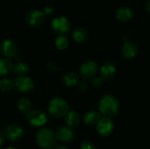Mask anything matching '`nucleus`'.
Masks as SVG:
<instances>
[{
	"mask_svg": "<svg viewBox=\"0 0 150 149\" xmlns=\"http://www.w3.org/2000/svg\"><path fill=\"white\" fill-rule=\"evenodd\" d=\"M119 107V102L115 96L110 94L105 95L98 104L99 113L104 118H111L118 112Z\"/></svg>",
	"mask_w": 150,
	"mask_h": 149,
	"instance_id": "1",
	"label": "nucleus"
},
{
	"mask_svg": "<svg viewBox=\"0 0 150 149\" xmlns=\"http://www.w3.org/2000/svg\"><path fill=\"white\" fill-rule=\"evenodd\" d=\"M38 145L45 149H53L57 145V138L52 130L47 128L40 129L35 136Z\"/></svg>",
	"mask_w": 150,
	"mask_h": 149,
	"instance_id": "2",
	"label": "nucleus"
},
{
	"mask_svg": "<svg viewBox=\"0 0 150 149\" xmlns=\"http://www.w3.org/2000/svg\"><path fill=\"white\" fill-rule=\"evenodd\" d=\"M68 105L64 99L61 97H55L48 103V111L51 116L61 118L68 112Z\"/></svg>",
	"mask_w": 150,
	"mask_h": 149,
	"instance_id": "3",
	"label": "nucleus"
},
{
	"mask_svg": "<svg viewBox=\"0 0 150 149\" xmlns=\"http://www.w3.org/2000/svg\"><path fill=\"white\" fill-rule=\"evenodd\" d=\"M51 30L59 36H64L70 32L71 23L66 17L56 18L51 23Z\"/></svg>",
	"mask_w": 150,
	"mask_h": 149,
	"instance_id": "4",
	"label": "nucleus"
},
{
	"mask_svg": "<svg viewBox=\"0 0 150 149\" xmlns=\"http://www.w3.org/2000/svg\"><path fill=\"white\" fill-rule=\"evenodd\" d=\"M14 87L22 93H29L34 89V83L28 76L18 75L13 80Z\"/></svg>",
	"mask_w": 150,
	"mask_h": 149,
	"instance_id": "5",
	"label": "nucleus"
},
{
	"mask_svg": "<svg viewBox=\"0 0 150 149\" xmlns=\"http://www.w3.org/2000/svg\"><path fill=\"white\" fill-rule=\"evenodd\" d=\"M26 120L30 125L33 127H42L46 124L47 118L46 115L42 111L39 110H30L26 114Z\"/></svg>",
	"mask_w": 150,
	"mask_h": 149,
	"instance_id": "6",
	"label": "nucleus"
},
{
	"mask_svg": "<svg viewBox=\"0 0 150 149\" xmlns=\"http://www.w3.org/2000/svg\"><path fill=\"white\" fill-rule=\"evenodd\" d=\"M45 15L43 12L38 10H31L28 12L25 16V20L29 26L37 27L40 26L45 22Z\"/></svg>",
	"mask_w": 150,
	"mask_h": 149,
	"instance_id": "7",
	"label": "nucleus"
},
{
	"mask_svg": "<svg viewBox=\"0 0 150 149\" xmlns=\"http://www.w3.org/2000/svg\"><path fill=\"white\" fill-rule=\"evenodd\" d=\"M4 135L6 138L12 141L20 140L23 137L25 131L21 127L17 124H12L4 129Z\"/></svg>",
	"mask_w": 150,
	"mask_h": 149,
	"instance_id": "8",
	"label": "nucleus"
},
{
	"mask_svg": "<svg viewBox=\"0 0 150 149\" xmlns=\"http://www.w3.org/2000/svg\"><path fill=\"white\" fill-rule=\"evenodd\" d=\"M98 70V66L93 61H87L83 62L79 67V73L82 77L89 79L95 77Z\"/></svg>",
	"mask_w": 150,
	"mask_h": 149,
	"instance_id": "9",
	"label": "nucleus"
},
{
	"mask_svg": "<svg viewBox=\"0 0 150 149\" xmlns=\"http://www.w3.org/2000/svg\"><path fill=\"white\" fill-rule=\"evenodd\" d=\"M97 131L100 135L106 137L111 134L114 130V123L111 118H100L97 124Z\"/></svg>",
	"mask_w": 150,
	"mask_h": 149,
	"instance_id": "10",
	"label": "nucleus"
},
{
	"mask_svg": "<svg viewBox=\"0 0 150 149\" xmlns=\"http://www.w3.org/2000/svg\"><path fill=\"white\" fill-rule=\"evenodd\" d=\"M0 51L1 54L7 58H13L16 55L17 46L12 39H5L1 42Z\"/></svg>",
	"mask_w": 150,
	"mask_h": 149,
	"instance_id": "11",
	"label": "nucleus"
},
{
	"mask_svg": "<svg viewBox=\"0 0 150 149\" xmlns=\"http://www.w3.org/2000/svg\"><path fill=\"white\" fill-rule=\"evenodd\" d=\"M55 134L57 140L64 143L72 142L75 139V136H76L74 131L72 129L64 127V126L59 127L56 131Z\"/></svg>",
	"mask_w": 150,
	"mask_h": 149,
	"instance_id": "12",
	"label": "nucleus"
},
{
	"mask_svg": "<svg viewBox=\"0 0 150 149\" xmlns=\"http://www.w3.org/2000/svg\"><path fill=\"white\" fill-rule=\"evenodd\" d=\"M116 72L115 65L112 62H106L100 69V77L105 81L111 80L115 76Z\"/></svg>",
	"mask_w": 150,
	"mask_h": 149,
	"instance_id": "13",
	"label": "nucleus"
},
{
	"mask_svg": "<svg viewBox=\"0 0 150 149\" xmlns=\"http://www.w3.org/2000/svg\"><path fill=\"white\" fill-rule=\"evenodd\" d=\"M115 16L120 22L126 23L133 18L134 16V12L130 7H122L117 10Z\"/></svg>",
	"mask_w": 150,
	"mask_h": 149,
	"instance_id": "14",
	"label": "nucleus"
},
{
	"mask_svg": "<svg viewBox=\"0 0 150 149\" xmlns=\"http://www.w3.org/2000/svg\"><path fill=\"white\" fill-rule=\"evenodd\" d=\"M138 48L133 42H127L122 48V53L127 59H133L137 54Z\"/></svg>",
	"mask_w": 150,
	"mask_h": 149,
	"instance_id": "15",
	"label": "nucleus"
},
{
	"mask_svg": "<svg viewBox=\"0 0 150 149\" xmlns=\"http://www.w3.org/2000/svg\"><path fill=\"white\" fill-rule=\"evenodd\" d=\"M100 114L95 110H90L85 112L83 116V121L88 126H92L97 124L100 120Z\"/></svg>",
	"mask_w": 150,
	"mask_h": 149,
	"instance_id": "16",
	"label": "nucleus"
},
{
	"mask_svg": "<svg viewBox=\"0 0 150 149\" xmlns=\"http://www.w3.org/2000/svg\"><path fill=\"white\" fill-rule=\"evenodd\" d=\"M65 123L71 128L77 127L80 124V115L74 110H70L65 115Z\"/></svg>",
	"mask_w": 150,
	"mask_h": 149,
	"instance_id": "17",
	"label": "nucleus"
},
{
	"mask_svg": "<svg viewBox=\"0 0 150 149\" xmlns=\"http://www.w3.org/2000/svg\"><path fill=\"white\" fill-rule=\"evenodd\" d=\"M74 40L77 42H84L89 38V34L86 30L83 28H77L72 33Z\"/></svg>",
	"mask_w": 150,
	"mask_h": 149,
	"instance_id": "18",
	"label": "nucleus"
},
{
	"mask_svg": "<svg viewBox=\"0 0 150 149\" xmlns=\"http://www.w3.org/2000/svg\"><path fill=\"white\" fill-rule=\"evenodd\" d=\"M79 82V76L74 72H69L62 77V83L67 87H72Z\"/></svg>",
	"mask_w": 150,
	"mask_h": 149,
	"instance_id": "19",
	"label": "nucleus"
},
{
	"mask_svg": "<svg viewBox=\"0 0 150 149\" xmlns=\"http://www.w3.org/2000/svg\"><path fill=\"white\" fill-rule=\"evenodd\" d=\"M13 70V64L8 58H3L0 59V77L10 73Z\"/></svg>",
	"mask_w": 150,
	"mask_h": 149,
	"instance_id": "20",
	"label": "nucleus"
},
{
	"mask_svg": "<svg viewBox=\"0 0 150 149\" xmlns=\"http://www.w3.org/2000/svg\"><path fill=\"white\" fill-rule=\"evenodd\" d=\"M18 108L21 112L26 115L31 110V108H32L30 100L28 99L27 98H21L18 102Z\"/></svg>",
	"mask_w": 150,
	"mask_h": 149,
	"instance_id": "21",
	"label": "nucleus"
},
{
	"mask_svg": "<svg viewBox=\"0 0 150 149\" xmlns=\"http://www.w3.org/2000/svg\"><path fill=\"white\" fill-rule=\"evenodd\" d=\"M12 70L18 75H23L29 71V66L24 62H18L13 64Z\"/></svg>",
	"mask_w": 150,
	"mask_h": 149,
	"instance_id": "22",
	"label": "nucleus"
},
{
	"mask_svg": "<svg viewBox=\"0 0 150 149\" xmlns=\"http://www.w3.org/2000/svg\"><path fill=\"white\" fill-rule=\"evenodd\" d=\"M69 45V40L65 36H59L56 39L55 45L59 50H64L67 48Z\"/></svg>",
	"mask_w": 150,
	"mask_h": 149,
	"instance_id": "23",
	"label": "nucleus"
},
{
	"mask_svg": "<svg viewBox=\"0 0 150 149\" xmlns=\"http://www.w3.org/2000/svg\"><path fill=\"white\" fill-rule=\"evenodd\" d=\"M14 87L13 81L9 78H3L0 80V90L2 91H8Z\"/></svg>",
	"mask_w": 150,
	"mask_h": 149,
	"instance_id": "24",
	"label": "nucleus"
},
{
	"mask_svg": "<svg viewBox=\"0 0 150 149\" xmlns=\"http://www.w3.org/2000/svg\"><path fill=\"white\" fill-rule=\"evenodd\" d=\"M81 149H97L95 145L90 141H83L81 145Z\"/></svg>",
	"mask_w": 150,
	"mask_h": 149,
	"instance_id": "25",
	"label": "nucleus"
},
{
	"mask_svg": "<svg viewBox=\"0 0 150 149\" xmlns=\"http://www.w3.org/2000/svg\"><path fill=\"white\" fill-rule=\"evenodd\" d=\"M103 81V80L100 77H95V78L92 80V84L94 87L98 88V87H100V86L102 85Z\"/></svg>",
	"mask_w": 150,
	"mask_h": 149,
	"instance_id": "26",
	"label": "nucleus"
},
{
	"mask_svg": "<svg viewBox=\"0 0 150 149\" xmlns=\"http://www.w3.org/2000/svg\"><path fill=\"white\" fill-rule=\"evenodd\" d=\"M54 11H55V10H54V8L52 6H46V7L44 8L43 13L45 16H50L51 15L54 14Z\"/></svg>",
	"mask_w": 150,
	"mask_h": 149,
	"instance_id": "27",
	"label": "nucleus"
},
{
	"mask_svg": "<svg viewBox=\"0 0 150 149\" xmlns=\"http://www.w3.org/2000/svg\"><path fill=\"white\" fill-rule=\"evenodd\" d=\"M79 86H78V89L80 91H84L86 89L88 88V84L86 83V80H81V81L79 82Z\"/></svg>",
	"mask_w": 150,
	"mask_h": 149,
	"instance_id": "28",
	"label": "nucleus"
},
{
	"mask_svg": "<svg viewBox=\"0 0 150 149\" xmlns=\"http://www.w3.org/2000/svg\"><path fill=\"white\" fill-rule=\"evenodd\" d=\"M47 67H48V68L49 69L50 71L51 72H56L57 71V66L56 65L55 63L54 62H49L48 64H47Z\"/></svg>",
	"mask_w": 150,
	"mask_h": 149,
	"instance_id": "29",
	"label": "nucleus"
},
{
	"mask_svg": "<svg viewBox=\"0 0 150 149\" xmlns=\"http://www.w3.org/2000/svg\"><path fill=\"white\" fill-rule=\"evenodd\" d=\"M5 135H4V131H0V147L4 144V141H5Z\"/></svg>",
	"mask_w": 150,
	"mask_h": 149,
	"instance_id": "30",
	"label": "nucleus"
},
{
	"mask_svg": "<svg viewBox=\"0 0 150 149\" xmlns=\"http://www.w3.org/2000/svg\"><path fill=\"white\" fill-rule=\"evenodd\" d=\"M145 9H146V11L148 12V13H150V0L149 1H146V4H145Z\"/></svg>",
	"mask_w": 150,
	"mask_h": 149,
	"instance_id": "31",
	"label": "nucleus"
},
{
	"mask_svg": "<svg viewBox=\"0 0 150 149\" xmlns=\"http://www.w3.org/2000/svg\"><path fill=\"white\" fill-rule=\"evenodd\" d=\"M54 148L55 149H69L67 147H66V146L64 145H58L56 146Z\"/></svg>",
	"mask_w": 150,
	"mask_h": 149,
	"instance_id": "32",
	"label": "nucleus"
},
{
	"mask_svg": "<svg viewBox=\"0 0 150 149\" xmlns=\"http://www.w3.org/2000/svg\"><path fill=\"white\" fill-rule=\"evenodd\" d=\"M6 149H16V148H13V147H8V148H7Z\"/></svg>",
	"mask_w": 150,
	"mask_h": 149,
	"instance_id": "33",
	"label": "nucleus"
}]
</instances>
